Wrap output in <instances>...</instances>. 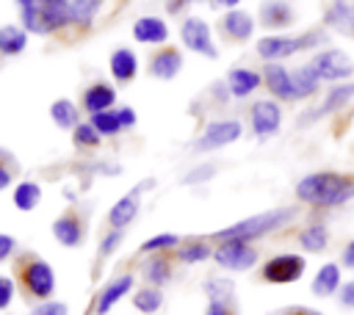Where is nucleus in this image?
Wrapping results in <instances>:
<instances>
[{"mask_svg":"<svg viewBox=\"0 0 354 315\" xmlns=\"http://www.w3.org/2000/svg\"><path fill=\"white\" fill-rule=\"evenodd\" d=\"M296 199L313 210L343 207L354 199V174L346 171H310L296 182Z\"/></svg>","mask_w":354,"mask_h":315,"instance_id":"nucleus-1","label":"nucleus"},{"mask_svg":"<svg viewBox=\"0 0 354 315\" xmlns=\"http://www.w3.org/2000/svg\"><path fill=\"white\" fill-rule=\"evenodd\" d=\"M299 218V207L293 204H285V207H274V210H266V213H254L249 218H241L224 229H216L210 232L207 238L216 243V240H246V243H254V240H263L268 238L271 232H279L282 227H288L290 221Z\"/></svg>","mask_w":354,"mask_h":315,"instance_id":"nucleus-2","label":"nucleus"},{"mask_svg":"<svg viewBox=\"0 0 354 315\" xmlns=\"http://www.w3.org/2000/svg\"><path fill=\"white\" fill-rule=\"evenodd\" d=\"M326 41H329L326 28H313L304 33H271V36H260L254 41V52L263 64H282L285 58H290L296 52L318 50Z\"/></svg>","mask_w":354,"mask_h":315,"instance_id":"nucleus-3","label":"nucleus"},{"mask_svg":"<svg viewBox=\"0 0 354 315\" xmlns=\"http://www.w3.org/2000/svg\"><path fill=\"white\" fill-rule=\"evenodd\" d=\"M14 282L19 285L28 301H47L55 293V271L47 260L33 251H22L14 257Z\"/></svg>","mask_w":354,"mask_h":315,"instance_id":"nucleus-4","label":"nucleus"},{"mask_svg":"<svg viewBox=\"0 0 354 315\" xmlns=\"http://www.w3.org/2000/svg\"><path fill=\"white\" fill-rule=\"evenodd\" d=\"M19 8V25L33 36H55L69 30V14L64 0H14Z\"/></svg>","mask_w":354,"mask_h":315,"instance_id":"nucleus-5","label":"nucleus"},{"mask_svg":"<svg viewBox=\"0 0 354 315\" xmlns=\"http://www.w3.org/2000/svg\"><path fill=\"white\" fill-rule=\"evenodd\" d=\"M354 102V80H343V83H332V88L324 94V99L313 108H307L301 116H296V127H310L318 119L335 116L340 111H346Z\"/></svg>","mask_w":354,"mask_h":315,"instance_id":"nucleus-6","label":"nucleus"},{"mask_svg":"<svg viewBox=\"0 0 354 315\" xmlns=\"http://www.w3.org/2000/svg\"><path fill=\"white\" fill-rule=\"evenodd\" d=\"M304 271H307V257H301L299 251H282L260 265V279L266 285H293L304 276Z\"/></svg>","mask_w":354,"mask_h":315,"instance_id":"nucleus-7","label":"nucleus"},{"mask_svg":"<svg viewBox=\"0 0 354 315\" xmlns=\"http://www.w3.org/2000/svg\"><path fill=\"white\" fill-rule=\"evenodd\" d=\"M241 135H243V122H241V119H235V116L210 119V122L202 127V133L196 135L194 152H216V149H221V146L235 144Z\"/></svg>","mask_w":354,"mask_h":315,"instance_id":"nucleus-8","label":"nucleus"},{"mask_svg":"<svg viewBox=\"0 0 354 315\" xmlns=\"http://www.w3.org/2000/svg\"><path fill=\"white\" fill-rule=\"evenodd\" d=\"M307 64L326 83H343V80H351L354 77V61L348 58V52H343L337 47H321V50H315Z\"/></svg>","mask_w":354,"mask_h":315,"instance_id":"nucleus-9","label":"nucleus"},{"mask_svg":"<svg viewBox=\"0 0 354 315\" xmlns=\"http://www.w3.org/2000/svg\"><path fill=\"white\" fill-rule=\"evenodd\" d=\"M180 41H183V47L188 52H196V55L210 58V61L218 58V44L213 39V28L202 17H194V14L183 17V22H180Z\"/></svg>","mask_w":354,"mask_h":315,"instance_id":"nucleus-10","label":"nucleus"},{"mask_svg":"<svg viewBox=\"0 0 354 315\" xmlns=\"http://www.w3.org/2000/svg\"><path fill=\"white\" fill-rule=\"evenodd\" d=\"M257 260H260L257 249L246 240H216V246H213V262L232 274L254 268Z\"/></svg>","mask_w":354,"mask_h":315,"instance_id":"nucleus-11","label":"nucleus"},{"mask_svg":"<svg viewBox=\"0 0 354 315\" xmlns=\"http://www.w3.org/2000/svg\"><path fill=\"white\" fill-rule=\"evenodd\" d=\"M246 116H249V130H252V135L260 138V141L274 138V135L279 133V127H282V108H279V102H277L274 97L254 99V102L249 105Z\"/></svg>","mask_w":354,"mask_h":315,"instance_id":"nucleus-12","label":"nucleus"},{"mask_svg":"<svg viewBox=\"0 0 354 315\" xmlns=\"http://www.w3.org/2000/svg\"><path fill=\"white\" fill-rule=\"evenodd\" d=\"M149 188H155V180H152V177L136 182L124 196H119V199L111 204V210H108V227H113V229H127V227L138 218V213H141V196H144Z\"/></svg>","mask_w":354,"mask_h":315,"instance_id":"nucleus-13","label":"nucleus"},{"mask_svg":"<svg viewBox=\"0 0 354 315\" xmlns=\"http://www.w3.org/2000/svg\"><path fill=\"white\" fill-rule=\"evenodd\" d=\"M133 287H136V276H133V274H119V276H113L111 282H105V285L97 290V296H94V301H91V315H108L124 296L133 293Z\"/></svg>","mask_w":354,"mask_h":315,"instance_id":"nucleus-14","label":"nucleus"},{"mask_svg":"<svg viewBox=\"0 0 354 315\" xmlns=\"http://www.w3.org/2000/svg\"><path fill=\"white\" fill-rule=\"evenodd\" d=\"M147 72H149V77H155L160 83L174 80L183 72V52H180V47H174V44L158 47L149 55V61H147Z\"/></svg>","mask_w":354,"mask_h":315,"instance_id":"nucleus-15","label":"nucleus"},{"mask_svg":"<svg viewBox=\"0 0 354 315\" xmlns=\"http://www.w3.org/2000/svg\"><path fill=\"white\" fill-rule=\"evenodd\" d=\"M53 238L64 246V249H77V246H83V240H86V218H83V213H77V210H64L55 221H53Z\"/></svg>","mask_w":354,"mask_h":315,"instance_id":"nucleus-16","label":"nucleus"},{"mask_svg":"<svg viewBox=\"0 0 354 315\" xmlns=\"http://www.w3.org/2000/svg\"><path fill=\"white\" fill-rule=\"evenodd\" d=\"M130 36H133L138 44L163 47V44H169V36H171V33H169V25H166L163 17H158V14H144V17H138V19L133 22Z\"/></svg>","mask_w":354,"mask_h":315,"instance_id":"nucleus-17","label":"nucleus"},{"mask_svg":"<svg viewBox=\"0 0 354 315\" xmlns=\"http://www.w3.org/2000/svg\"><path fill=\"white\" fill-rule=\"evenodd\" d=\"M260 75H263V86L268 88V94L277 102H296L293 75H290V69L285 64H263Z\"/></svg>","mask_w":354,"mask_h":315,"instance_id":"nucleus-18","label":"nucleus"},{"mask_svg":"<svg viewBox=\"0 0 354 315\" xmlns=\"http://www.w3.org/2000/svg\"><path fill=\"white\" fill-rule=\"evenodd\" d=\"M218 30L224 33L227 41H235V44H246L252 36H254V17L243 8H230L221 14L218 19Z\"/></svg>","mask_w":354,"mask_h":315,"instance_id":"nucleus-19","label":"nucleus"},{"mask_svg":"<svg viewBox=\"0 0 354 315\" xmlns=\"http://www.w3.org/2000/svg\"><path fill=\"white\" fill-rule=\"evenodd\" d=\"M80 111H86L88 116L94 113H102V111H111L116 108V88L108 83V80H94L83 88L80 94Z\"/></svg>","mask_w":354,"mask_h":315,"instance_id":"nucleus-20","label":"nucleus"},{"mask_svg":"<svg viewBox=\"0 0 354 315\" xmlns=\"http://www.w3.org/2000/svg\"><path fill=\"white\" fill-rule=\"evenodd\" d=\"M257 22L266 30H285L296 22V11L288 0H263L257 8Z\"/></svg>","mask_w":354,"mask_h":315,"instance_id":"nucleus-21","label":"nucleus"},{"mask_svg":"<svg viewBox=\"0 0 354 315\" xmlns=\"http://www.w3.org/2000/svg\"><path fill=\"white\" fill-rule=\"evenodd\" d=\"M227 91H230V99H246L252 97L260 86H263V75L252 66H232L227 72Z\"/></svg>","mask_w":354,"mask_h":315,"instance_id":"nucleus-22","label":"nucleus"},{"mask_svg":"<svg viewBox=\"0 0 354 315\" xmlns=\"http://www.w3.org/2000/svg\"><path fill=\"white\" fill-rule=\"evenodd\" d=\"M138 55H136V50L133 47H116V50H111V55H108V72H111V77L119 83V86H127V83H133L136 80V75H138Z\"/></svg>","mask_w":354,"mask_h":315,"instance_id":"nucleus-23","label":"nucleus"},{"mask_svg":"<svg viewBox=\"0 0 354 315\" xmlns=\"http://www.w3.org/2000/svg\"><path fill=\"white\" fill-rule=\"evenodd\" d=\"M324 28L354 39V3L351 0H329V6L324 11Z\"/></svg>","mask_w":354,"mask_h":315,"instance_id":"nucleus-24","label":"nucleus"},{"mask_svg":"<svg viewBox=\"0 0 354 315\" xmlns=\"http://www.w3.org/2000/svg\"><path fill=\"white\" fill-rule=\"evenodd\" d=\"M64 6H66L72 30L86 33V30H91V25L97 22V17L102 14L105 0H64Z\"/></svg>","mask_w":354,"mask_h":315,"instance_id":"nucleus-25","label":"nucleus"},{"mask_svg":"<svg viewBox=\"0 0 354 315\" xmlns=\"http://www.w3.org/2000/svg\"><path fill=\"white\" fill-rule=\"evenodd\" d=\"M141 276H144L147 285H155V287H163L166 282H171V276H174V257H171V251L147 254V260L141 265Z\"/></svg>","mask_w":354,"mask_h":315,"instance_id":"nucleus-26","label":"nucleus"},{"mask_svg":"<svg viewBox=\"0 0 354 315\" xmlns=\"http://www.w3.org/2000/svg\"><path fill=\"white\" fill-rule=\"evenodd\" d=\"M171 257H174V262H183V265L205 262L213 257V240L210 238H188L171 251Z\"/></svg>","mask_w":354,"mask_h":315,"instance_id":"nucleus-27","label":"nucleus"},{"mask_svg":"<svg viewBox=\"0 0 354 315\" xmlns=\"http://www.w3.org/2000/svg\"><path fill=\"white\" fill-rule=\"evenodd\" d=\"M343 285V276H340V265L337 262H324L315 276H313V285H310V293L318 296V298H329V296H337Z\"/></svg>","mask_w":354,"mask_h":315,"instance_id":"nucleus-28","label":"nucleus"},{"mask_svg":"<svg viewBox=\"0 0 354 315\" xmlns=\"http://www.w3.org/2000/svg\"><path fill=\"white\" fill-rule=\"evenodd\" d=\"M28 30L22 25H0V58H17L28 50Z\"/></svg>","mask_w":354,"mask_h":315,"instance_id":"nucleus-29","label":"nucleus"},{"mask_svg":"<svg viewBox=\"0 0 354 315\" xmlns=\"http://www.w3.org/2000/svg\"><path fill=\"white\" fill-rule=\"evenodd\" d=\"M50 119L58 130H75L83 119H80V105H75L69 97H58L50 102Z\"/></svg>","mask_w":354,"mask_h":315,"instance_id":"nucleus-30","label":"nucleus"},{"mask_svg":"<svg viewBox=\"0 0 354 315\" xmlns=\"http://www.w3.org/2000/svg\"><path fill=\"white\" fill-rule=\"evenodd\" d=\"M41 182H36V180H19L14 188H11V202H14V207L19 210V213H30V210H36L39 204H41Z\"/></svg>","mask_w":354,"mask_h":315,"instance_id":"nucleus-31","label":"nucleus"},{"mask_svg":"<svg viewBox=\"0 0 354 315\" xmlns=\"http://www.w3.org/2000/svg\"><path fill=\"white\" fill-rule=\"evenodd\" d=\"M296 240H299L301 251L318 254V251H324V249L329 246V229H326V224H321V221H310V224H304V227L299 229Z\"/></svg>","mask_w":354,"mask_h":315,"instance_id":"nucleus-32","label":"nucleus"},{"mask_svg":"<svg viewBox=\"0 0 354 315\" xmlns=\"http://www.w3.org/2000/svg\"><path fill=\"white\" fill-rule=\"evenodd\" d=\"M290 75H293V94H296V102L315 97L318 88H321V83H324V80L315 75V69H313L310 64H301V66L290 69Z\"/></svg>","mask_w":354,"mask_h":315,"instance_id":"nucleus-33","label":"nucleus"},{"mask_svg":"<svg viewBox=\"0 0 354 315\" xmlns=\"http://www.w3.org/2000/svg\"><path fill=\"white\" fill-rule=\"evenodd\" d=\"M130 301H133V307L141 315H155L163 307V290L155 287V285H144V287H138V290L130 293Z\"/></svg>","mask_w":354,"mask_h":315,"instance_id":"nucleus-34","label":"nucleus"},{"mask_svg":"<svg viewBox=\"0 0 354 315\" xmlns=\"http://www.w3.org/2000/svg\"><path fill=\"white\" fill-rule=\"evenodd\" d=\"M88 122L94 124V130H97L102 138H116L119 133H124V130H122V122H119V111H116V108L102 111V113H94V116H88Z\"/></svg>","mask_w":354,"mask_h":315,"instance_id":"nucleus-35","label":"nucleus"},{"mask_svg":"<svg viewBox=\"0 0 354 315\" xmlns=\"http://www.w3.org/2000/svg\"><path fill=\"white\" fill-rule=\"evenodd\" d=\"M180 243H183L180 235H174V232H158V235H152L149 240H144V243L138 246V254H163V251H174Z\"/></svg>","mask_w":354,"mask_h":315,"instance_id":"nucleus-36","label":"nucleus"},{"mask_svg":"<svg viewBox=\"0 0 354 315\" xmlns=\"http://www.w3.org/2000/svg\"><path fill=\"white\" fill-rule=\"evenodd\" d=\"M22 174V166L17 160L14 152H8L6 146H0V191L17 185V177Z\"/></svg>","mask_w":354,"mask_h":315,"instance_id":"nucleus-37","label":"nucleus"},{"mask_svg":"<svg viewBox=\"0 0 354 315\" xmlns=\"http://www.w3.org/2000/svg\"><path fill=\"white\" fill-rule=\"evenodd\" d=\"M72 144L77 146V149H97L100 144H102V135L94 130V124L86 119V122H80L75 130H72Z\"/></svg>","mask_w":354,"mask_h":315,"instance_id":"nucleus-38","label":"nucleus"},{"mask_svg":"<svg viewBox=\"0 0 354 315\" xmlns=\"http://www.w3.org/2000/svg\"><path fill=\"white\" fill-rule=\"evenodd\" d=\"M205 293L213 301H235V285L227 276H210L205 282Z\"/></svg>","mask_w":354,"mask_h":315,"instance_id":"nucleus-39","label":"nucleus"},{"mask_svg":"<svg viewBox=\"0 0 354 315\" xmlns=\"http://www.w3.org/2000/svg\"><path fill=\"white\" fill-rule=\"evenodd\" d=\"M122 240H124V229H113V227H108L105 232H102V238H100V246H97V257L100 260H105V257H111L119 246H122Z\"/></svg>","mask_w":354,"mask_h":315,"instance_id":"nucleus-40","label":"nucleus"},{"mask_svg":"<svg viewBox=\"0 0 354 315\" xmlns=\"http://www.w3.org/2000/svg\"><path fill=\"white\" fill-rule=\"evenodd\" d=\"M213 177H216V166L213 163H202V166H194L188 174H183L180 182L183 185H199V182H207Z\"/></svg>","mask_w":354,"mask_h":315,"instance_id":"nucleus-41","label":"nucleus"},{"mask_svg":"<svg viewBox=\"0 0 354 315\" xmlns=\"http://www.w3.org/2000/svg\"><path fill=\"white\" fill-rule=\"evenodd\" d=\"M30 315H69V307H66L64 301H53V298H47V301L33 304Z\"/></svg>","mask_w":354,"mask_h":315,"instance_id":"nucleus-42","label":"nucleus"},{"mask_svg":"<svg viewBox=\"0 0 354 315\" xmlns=\"http://www.w3.org/2000/svg\"><path fill=\"white\" fill-rule=\"evenodd\" d=\"M14 293H17V282L6 274H0V309H8L11 301H14Z\"/></svg>","mask_w":354,"mask_h":315,"instance_id":"nucleus-43","label":"nucleus"},{"mask_svg":"<svg viewBox=\"0 0 354 315\" xmlns=\"http://www.w3.org/2000/svg\"><path fill=\"white\" fill-rule=\"evenodd\" d=\"M205 315H238L235 312V301H213V298H207Z\"/></svg>","mask_w":354,"mask_h":315,"instance_id":"nucleus-44","label":"nucleus"},{"mask_svg":"<svg viewBox=\"0 0 354 315\" xmlns=\"http://www.w3.org/2000/svg\"><path fill=\"white\" fill-rule=\"evenodd\" d=\"M14 254H17V240H14V235H6V232H0V262L11 260Z\"/></svg>","mask_w":354,"mask_h":315,"instance_id":"nucleus-45","label":"nucleus"},{"mask_svg":"<svg viewBox=\"0 0 354 315\" xmlns=\"http://www.w3.org/2000/svg\"><path fill=\"white\" fill-rule=\"evenodd\" d=\"M116 111H119V122H122V130H124V133L138 124V113H136L130 105H122V108H116Z\"/></svg>","mask_w":354,"mask_h":315,"instance_id":"nucleus-46","label":"nucleus"},{"mask_svg":"<svg viewBox=\"0 0 354 315\" xmlns=\"http://www.w3.org/2000/svg\"><path fill=\"white\" fill-rule=\"evenodd\" d=\"M337 301H340V307L354 309V279H348V282L340 285V290H337Z\"/></svg>","mask_w":354,"mask_h":315,"instance_id":"nucleus-47","label":"nucleus"},{"mask_svg":"<svg viewBox=\"0 0 354 315\" xmlns=\"http://www.w3.org/2000/svg\"><path fill=\"white\" fill-rule=\"evenodd\" d=\"M340 262H343V268L354 271V238L343 246V251H340Z\"/></svg>","mask_w":354,"mask_h":315,"instance_id":"nucleus-48","label":"nucleus"},{"mask_svg":"<svg viewBox=\"0 0 354 315\" xmlns=\"http://www.w3.org/2000/svg\"><path fill=\"white\" fill-rule=\"evenodd\" d=\"M194 3H205V0H166V11L169 14H183V8L194 6Z\"/></svg>","mask_w":354,"mask_h":315,"instance_id":"nucleus-49","label":"nucleus"},{"mask_svg":"<svg viewBox=\"0 0 354 315\" xmlns=\"http://www.w3.org/2000/svg\"><path fill=\"white\" fill-rule=\"evenodd\" d=\"M279 315H324V312L310 309V307H288V309H282Z\"/></svg>","mask_w":354,"mask_h":315,"instance_id":"nucleus-50","label":"nucleus"},{"mask_svg":"<svg viewBox=\"0 0 354 315\" xmlns=\"http://www.w3.org/2000/svg\"><path fill=\"white\" fill-rule=\"evenodd\" d=\"M216 8H224V11H230V8H241V0H210Z\"/></svg>","mask_w":354,"mask_h":315,"instance_id":"nucleus-51","label":"nucleus"},{"mask_svg":"<svg viewBox=\"0 0 354 315\" xmlns=\"http://www.w3.org/2000/svg\"><path fill=\"white\" fill-rule=\"evenodd\" d=\"M351 3H354V0H351Z\"/></svg>","mask_w":354,"mask_h":315,"instance_id":"nucleus-52","label":"nucleus"},{"mask_svg":"<svg viewBox=\"0 0 354 315\" xmlns=\"http://www.w3.org/2000/svg\"><path fill=\"white\" fill-rule=\"evenodd\" d=\"M288 3H290V0H288Z\"/></svg>","mask_w":354,"mask_h":315,"instance_id":"nucleus-53","label":"nucleus"}]
</instances>
